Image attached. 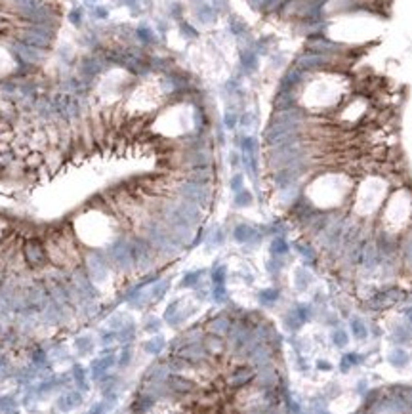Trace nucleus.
I'll list each match as a JSON object with an SVG mask.
<instances>
[{
	"label": "nucleus",
	"instance_id": "obj_8",
	"mask_svg": "<svg viewBox=\"0 0 412 414\" xmlns=\"http://www.w3.org/2000/svg\"><path fill=\"white\" fill-rule=\"evenodd\" d=\"M317 370L328 372V370H332V362H328L326 359H319V361H317Z\"/></svg>",
	"mask_w": 412,
	"mask_h": 414
},
{
	"label": "nucleus",
	"instance_id": "obj_1",
	"mask_svg": "<svg viewBox=\"0 0 412 414\" xmlns=\"http://www.w3.org/2000/svg\"><path fill=\"white\" fill-rule=\"evenodd\" d=\"M256 372L250 368V366H240V368H235L231 370V374L227 376V386L233 389H240L248 384H252Z\"/></svg>",
	"mask_w": 412,
	"mask_h": 414
},
{
	"label": "nucleus",
	"instance_id": "obj_7",
	"mask_svg": "<svg viewBox=\"0 0 412 414\" xmlns=\"http://www.w3.org/2000/svg\"><path fill=\"white\" fill-rule=\"evenodd\" d=\"M162 347H164V342H162L160 338H151V340L145 344V349L151 351V353H158Z\"/></svg>",
	"mask_w": 412,
	"mask_h": 414
},
{
	"label": "nucleus",
	"instance_id": "obj_3",
	"mask_svg": "<svg viewBox=\"0 0 412 414\" xmlns=\"http://www.w3.org/2000/svg\"><path fill=\"white\" fill-rule=\"evenodd\" d=\"M203 347H205L206 355H214V357H220L225 353V340L218 334H210L203 340Z\"/></svg>",
	"mask_w": 412,
	"mask_h": 414
},
{
	"label": "nucleus",
	"instance_id": "obj_4",
	"mask_svg": "<svg viewBox=\"0 0 412 414\" xmlns=\"http://www.w3.org/2000/svg\"><path fill=\"white\" fill-rule=\"evenodd\" d=\"M349 330H351L353 338H355V340H359V342H362V340H366V338H368V327L360 321L359 317H353V319L349 321Z\"/></svg>",
	"mask_w": 412,
	"mask_h": 414
},
{
	"label": "nucleus",
	"instance_id": "obj_5",
	"mask_svg": "<svg viewBox=\"0 0 412 414\" xmlns=\"http://www.w3.org/2000/svg\"><path fill=\"white\" fill-rule=\"evenodd\" d=\"M330 338H332V344H334L336 347H345L349 344V334L342 327H336L334 330H332V334H330Z\"/></svg>",
	"mask_w": 412,
	"mask_h": 414
},
{
	"label": "nucleus",
	"instance_id": "obj_2",
	"mask_svg": "<svg viewBox=\"0 0 412 414\" xmlns=\"http://www.w3.org/2000/svg\"><path fill=\"white\" fill-rule=\"evenodd\" d=\"M44 258H46V250H44L42 242L36 239H31L25 244V259L33 267H36V265L44 263Z\"/></svg>",
	"mask_w": 412,
	"mask_h": 414
},
{
	"label": "nucleus",
	"instance_id": "obj_6",
	"mask_svg": "<svg viewBox=\"0 0 412 414\" xmlns=\"http://www.w3.org/2000/svg\"><path fill=\"white\" fill-rule=\"evenodd\" d=\"M389 361L393 362L395 366H405L407 361H409V357H407V353H405L403 349H393V351L389 353Z\"/></svg>",
	"mask_w": 412,
	"mask_h": 414
},
{
	"label": "nucleus",
	"instance_id": "obj_9",
	"mask_svg": "<svg viewBox=\"0 0 412 414\" xmlns=\"http://www.w3.org/2000/svg\"><path fill=\"white\" fill-rule=\"evenodd\" d=\"M321 414H330V413H326V411H323V413H321Z\"/></svg>",
	"mask_w": 412,
	"mask_h": 414
}]
</instances>
